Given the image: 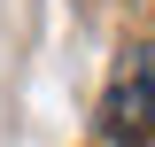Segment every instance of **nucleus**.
<instances>
[{"mask_svg": "<svg viewBox=\"0 0 155 147\" xmlns=\"http://www.w3.org/2000/svg\"><path fill=\"white\" fill-rule=\"evenodd\" d=\"M101 116H109V132H116V139L155 147V39H147V47H132V54L116 62Z\"/></svg>", "mask_w": 155, "mask_h": 147, "instance_id": "f257e3e1", "label": "nucleus"}]
</instances>
